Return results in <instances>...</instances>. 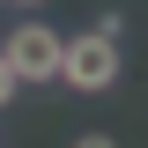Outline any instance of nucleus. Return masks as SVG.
Here are the masks:
<instances>
[{"label":"nucleus","instance_id":"nucleus-2","mask_svg":"<svg viewBox=\"0 0 148 148\" xmlns=\"http://www.w3.org/2000/svg\"><path fill=\"white\" fill-rule=\"evenodd\" d=\"M0 59H8L15 82H59V30H45V22H15V37L0 45Z\"/></svg>","mask_w":148,"mask_h":148},{"label":"nucleus","instance_id":"nucleus-5","mask_svg":"<svg viewBox=\"0 0 148 148\" xmlns=\"http://www.w3.org/2000/svg\"><path fill=\"white\" fill-rule=\"evenodd\" d=\"M22 8H45V0H22Z\"/></svg>","mask_w":148,"mask_h":148},{"label":"nucleus","instance_id":"nucleus-1","mask_svg":"<svg viewBox=\"0 0 148 148\" xmlns=\"http://www.w3.org/2000/svg\"><path fill=\"white\" fill-rule=\"evenodd\" d=\"M59 82L82 96H104L119 82V37L104 30H82V37H59Z\"/></svg>","mask_w":148,"mask_h":148},{"label":"nucleus","instance_id":"nucleus-3","mask_svg":"<svg viewBox=\"0 0 148 148\" xmlns=\"http://www.w3.org/2000/svg\"><path fill=\"white\" fill-rule=\"evenodd\" d=\"M15 89H22V82H15V74H8V59H0V111L15 104Z\"/></svg>","mask_w":148,"mask_h":148},{"label":"nucleus","instance_id":"nucleus-4","mask_svg":"<svg viewBox=\"0 0 148 148\" xmlns=\"http://www.w3.org/2000/svg\"><path fill=\"white\" fill-rule=\"evenodd\" d=\"M74 148H119V141H111V133H82Z\"/></svg>","mask_w":148,"mask_h":148}]
</instances>
